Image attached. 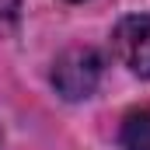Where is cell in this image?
<instances>
[{"mask_svg":"<svg viewBox=\"0 0 150 150\" xmlns=\"http://www.w3.org/2000/svg\"><path fill=\"white\" fill-rule=\"evenodd\" d=\"M101 56L98 49L91 45H74V49H63L52 63V87L67 98V101H80V98H91L98 80H101Z\"/></svg>","mask_w":150,"mask_h":150,"instance_id":"1","label":"cell"},{"mask_svg":"<svg viewBox=\"0 0 150 150\" xmlns=\"http://www.w3.org/2000/svg\"><path fill=\"white\" fill-rule=\"evenodd\" d=\"M115 56L136 77H150V14H129L112 32Z\"/></svg>","mask_w":150,"mask_h":150,"instance_id":"2","label":"cell"},{"mask_svg":"<svg viewBox=\"0 0 150 150\" xmlns=\"http://www.w3.org/2000/svg\"><path fill=\"white\" fill-rule=\"evenodd\" d=\"M119 143L122 150H150V105H140L122 119Z\"/></svg>","mask_w":150,"mask_h":150,"instance_id":"3","label":"cell"},{"mask_svg":"<svg viewBox=\"0 0 150 150\" xmlns=\"http://www.w3.org/2000/svg\"><path fill=\"white\" fill-rule=\"evenodd\" d=\"M18 11H21V4H18V0H0V32H4V28H11V25L18 21Z\"/></svg>","mask_w":150,"mask_h":150,"instance_id":"4","label":"cell"}]
</instances>
